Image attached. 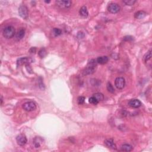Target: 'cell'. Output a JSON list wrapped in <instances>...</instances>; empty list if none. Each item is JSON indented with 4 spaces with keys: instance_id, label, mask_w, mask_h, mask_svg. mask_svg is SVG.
I'll list each match as a JSON object with an SVG mask.
<instances>
[{
    "instance_id": "603a6c76",
    "label": "cell",
    "mask_w": 152,
    "mask_h": 152,
    "mask_svg": "<svg viewBox=\"0 0 152 152\" xmlns=\"http://www.w3.org/2000/svg\"><path fill=\"white\" fill-rule=\"evenodd\" d=\"M89 102L90 104H92V105H96L98 104V100L96 99L95 97H94V96H92V97H91L89 98Z\"/></svg>"
},
{
    "instance_id": "30bf717a",
    "label": "cell",
    "mask_w": 152,
    "mask_h": 152,
    "mask_svg": "<svg viewBox=\"0 0 152 152\" xmlns=\"http://www.w3.org/2000/svg\"><path fill=\"white\" fill-rule=\"evenodd\" d=\"M104 143L108 148H111V149L113 150L116 149V146L115 143H114V140L112 139V138H108V139H106L105 140Z\"/></svg>"
},
{
    "instance_id": "9c48e42d",
    "label": "cell",
    "mask_w": 152,
    "mask_h": 152,
    "mask_svg": "<svg viewBox=\"0 0 152 152\" xmlns=\"http://www.w3.org/2000/svg\"><path fill=\"white\" fill-rule=\"evenodd\" d=\"M16 141H17V144L19 145V146H23L27 143L28 139H27V137L25 135L21 134H19L18 136H17Z\"/></svg>"
},
{
    "instance_id": "52a82bcc",
    "label": "cell",
    "mask_w": 152,
    "mask_h": 152,
    "mask_svg": "<svg viewBox=\"0 0 152 152\" xmlns=\"http://www.w3.org/2000/svg\"><path fill=\"white\" fill-rule=\"evenodd\" d=\"M120 6L116 3H111L108 7V10L112 14H115V13H118L120 11Z\"/></svg>"
},
{
    "instance_id": "484cf974",
    "label": "cell",
    "mask_w": 152,
    "mask_h": 152,
    "mask_svg": "<svg viewBox=\"0 0 152 152\" xmlns=\"http://www.w3.org/2000/svg\"><path fill=\"white\" fill-rule=\"evenodd\" d=\"M133 39H134V38L131 36H126L123 39V40L125 41H130V40H133Z\"/></svg>"
},
{
    "instance_id": "ffe728a7",
    "label": "cell",
    "mask_w": 152,
    "mask_h": 152,
    "mask_svg": "<svg viewBox=\"0 0 152 152\" xmlns=\"http://www.w3.org/2000/svg\"><path fill=\"white\" fill-rule=\"evenodd\" d=\"M151 58V50H150L149 51L147 52V53L146 54V55H144V58H143V60L145 62H147L148 60H150Z\"/></svg>"
},
{
    "instance_id": "44dd1931",
    "label": "cell",
    "mask_w": 152,
    "mask_h": 152,
    "mask_svg": "<svg viewBox=\"0 0 152 152\" xmlns=\"http://www.w3.org/2000/svg\"><path fill=\"white\" fill-rule=\"evenodd\" d=\"M106 87H107V90L108 92H109L111 93H114L115 92L114 87H113L112 84H111V82H108L107 84H106Z\"/></svg>"
},
{
    "instance_id": "cb8c5ba5",
    "label": "cell",
    "mask_w": 152,
    "mask_h": 152,
    "mask_svg": "<svg viewBox=\"0 0 152 152\" xmlns=\"http://www.w3.org/2000/svg\"><path fill=\"white\" fill-rule=\"evenodd\" d=\"M123 3H124L125 4H126V6H131L136 3V0H124Z\"/></svg>"
},
{
    "instance_id": "3957f363",
    "label": "cell",
    "mask_w": 152,
    "mask_h": 152,
    "mask_svg": "<svg viewBox=\"0 0 152 152\" xmlns=\"http://www.w3.org/2000/svg\"><path fill=\"white\" fill-rule=\"evenodd\" d=\"M23 109L27 112H31L36 109V105L33 101H29L24 103L22 106Z\"/></svg>"
},
{
    "instance_id": "9a60e30c",
    "label": "cell",
    "mask_w": 152,
    "mask_h": 152,
    "mask_svg": "<svg viewBox=\"0 0 152 152\" xmlns=\"http://www.w3.org/2000/svg\"><path fill=\"white\" fill-rule=\"evenodd\" d=\"M25 35V29L23 28H20L19 30H18L17 33H16V38L18 40H20L21 39L23 38V37Z\"/></svg>"
},
{
    "instance_id": "5bb4252c",
    "label": "cell",
    "mask_w": 152,
    "mask_h": 152,
    "mask_svg": "<svg viewBox=\"0 0 152 152\" xmlns=\"http://www.w3.org/2000/svg\"><path fill=\"white\" fill-rule=\"evenodd\" d=\"M79 13H80L81 16L84 17H87L89 16L88 10H87V8L86 6H83L82 7L80 8Z\"/></svg>"
},
{
    "instance_id": "ba28073f",
    "label": "cell",
    "mask_w": 152,
    "mask_h": 152,
    "mask_svg": "<svg viewBox=\"0 0 152 152\" xmlns=\"http://www.w3.org/2000/svg\"><path fill=\"white\" fill-rule=\"evenodd\" d=\"M115 86L118 89H122L125 86V80L123 77H117L115 80Z\"/></svg>"
},
{
    "instance_id": "6da1fadb",
    "label": "cell",
    "mask_w": 152,
    "mask_h": 152,
    "mask_svg": "<svg viewBox=\"0 0 152 152\" xmlns=\"http://www.w3.org/2000/svg\"><path fill=\"white\" fill-rule=\"evenodd\" d=\"M97 62L96 61V60H91L89 62L87 66L86 67L85 70L83 71L84 75H89V74H92L94 73L96 71V67H97Z\"/></svg>"
},
{
    "instance_id": "8992f818",
    "label": "cell",
    "mask_w": 152,
    "mask_h": 152,
    "mask_svg": "<svg viewBox=\"0 0 152 152\" xmlns=\"http://www.w3.org/2000/svg\"><path fill=\"white\" fill-rule=\"evenodd\" d=\"M57 6L61 8H67L70 7L72 4L71 1H66V0H58L55 1Z\"/></svg>"
},
{
    "instance_id": "5b68a950",
    "label": "cell",
    "mask_w": 152,
    "mask_h": 152,
    "mask_svg": "<svg viewBox=\"0 0 152 152\" xmlns=\"http://www.w3.org/2000/svg\"><path fill=\"white\" fill-rule=\"evenodd\" d=\"M18 14L21 17L24 19H27L29 17L28 9L27 7L23 6V5L20 6V7L18 8Z\"/></svg>"
},
{
    "instance_id": "7a4b0ae2",
    "label": "cell",
    "mask_w": 152,
    "mask_h": 152,
    "mask_svg": "<svg viewBox=\"0 0 152 152\" xmlns=\"http://www.w3.org/2000/svg\"><path fill=\"white\" fill-rule=\"evenodd\" d=\"M16 30L15 28L12 26H7L4 28L3 31V36L6 39H11L15 35Z\"/></svg>"
},
{
    "instance_id": "7c38bea8",
    "label": "cell",
    "mask_w": 152,
    "mask_h": 152,
    "mask_svg": "<svg viewBox=\"0 0 152 152\" xmlns=\"http://www.w3.org/2000/svg\"><path fill=\"white\" fill-rule=\"evenodd\" d=\"M108 61H109V58H108L107 56L99 57L96 59V61H97V64H102V65H104V64L107 63Z\"/></svg>"
},
{
    "instance_id": "8fae6325",
    "label": "cell",
    "mask_w": 152,
    "mask_h": 152,
    "mask_svg": "<svg viewBox=\"0 0 152 152\" xmlns=\"http://www.w3.org/2000/svg\"><path fill=\"white\" fill-rule=\"evenodd\" d=\"M128 105L133 108H138L141 106V102L138 99H131L128 102Z\"/></svg>"
},
{
    "instance_id": "4316f807",
    "label": "cell",
    "mask_w": 152,
    "mask_h": 152,
    "mask_svg": "<svg viewBox=\"0 0 152 152\" xmlns=\"http://www.w3.org/2000/svg\"><path fill=\"white\" fill-rule=\"evenodd\" d=\"M30 53L31 54H35V52H36V48L35 47H32V48H30V49L29 50Z\"/></svg>"
},
{
    "instance_id": "d6986e66",
    "label": "cell",
    "mask_w": 152,
    "mask_h": 152,
    "mask_svg": "<svg viewBox=\"0 0 152 152\" xmlns=\"http://www.w3.org/2000/svg\"><path fill=\"white\" fill-rule=\"evenodd\" d=\"M38 55L40 58H44L45 57H46L47 55V51L45 49V48H42L40 49L38 52Z\"/></svg>"
},
{
    "instance_id": "d4e9b609",
    "label": "cell",
    "mask_w": 152,
    "mask_h": 152,
    "mask_svg": "<svg viewBox=\"0 0 152 152\" xmlns=\"http://www.w3.org/2000/svg\"><path fill=\"white\" fill-rule=\"evenodd\" d=\"M85 102V97L84 96H79L77 99V102L79 105H83Z\"/></svg>"
},
{
    "instance_id": "7402d4cb",
    "label": "cell",
    "mask_w": 152,
    "mask_h": 152,
    "mask_svg": "<svg viewBox=\"0 0 152 152\" xmlns=\"http://www.w3.org/2000/svg\"><path fill=\"white\" fill-rule=\"evenodd\" d=\"M52 33L55 36H58L62 34V30L58 28H54Z\"/></svg>"
},
{
    "instance_id": "e0dca14e",
    "label": "cell",
    "mask_w": 152,
    "mask_h": 152,
    "mask_svg": "<svg viewBox=\"0 0 152 152\" xmlns=\"http://www.w3.org/2000/svg\"><path fill=\"white\" fill-rule=\"evenodd\" d=\"M42 142V139L40 137H36L33 140V144L35 148H39L40 146V143Z\"/></svg>"
},
{
    "instance_id": "ac0fdd59",
    "label": "cell",
    "mask_w": 152,
    "mask_h": 152,
    "mask_svg": "<svg viewBox=\"0 0 152 152\" xmlns=\"http://www.w3.org/2000/svg\"><path fill=\"white\" fill-rule=\"evenodd\" d=\"M95 98L98 100V102H100V101H103L104 100V94L101 93H96L95 94H93V96Z\"/></svg>"
},
{
    "instance_id": "2e32d148",
    "label": "cell",
    "mask_w": 152,
    "mask_h": 152,
    "mask_svg": "<svg viewBox=\"0 0 152 152\" xmlns=\"http://www.w3.org/2000/svg\"><path fill=\"white\" fill-rule=\"evenodd\" d=\"M133 146L131 145L128 144H122L121 147V150L124 151H131L133 150Z\"/></svg>"
},
{
    "instance_id": "83f0119b",
    "label": "cell",
    "mask_w": 152,
    "mask_h": 152,
    "mask_svg": "<svg viewBox=\"0 0 152 152\" xmlns=\"http://www.w3.org/2000/svg\"><path fill=\"white\" fill-rule=\"evenodd\" d=\"M3 96H1V105H3Z\"/></svg>"
},
{
    "instance_id": "4fadbf2b",
    "label": "cell",
    "mask_w": 152,
    "mask_h": 152,
    "mask_svg": "<svg viewBox=\"0 0 152 152\" xmlns=\"http://www.w3.org/2000/svg\"><path fill=\"white\" fill-rule=\"evenodd\" d=\"M147 13L144 11H138L134 14V17L137 19H142L146 17Z\"/></svg>"
},
{
    "instance_id": "277c9868",
    "label": "cell",
    "mask_w": 152,
    "mask_h": 152,
    "mask_svg": "<svg viewBox=\"0 0 152 152\" xmlns=\"http://www.w3.org/2000/svg\"><path fill=\"white\" fill-rule=\"evenodd\" d=\"M33 59L30 57H23V58H20L18 59L17 61V66H20L22 65H29L30 63L33 62Z\"/></svg>"
}]
</instances>
